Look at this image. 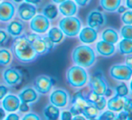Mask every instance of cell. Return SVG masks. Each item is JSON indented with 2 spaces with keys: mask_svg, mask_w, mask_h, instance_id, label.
Here are the masks:
<instances>
[{
  "mask_svg": "<svg viewBox=\"0 0 132 120\" xmlns=\"http://www.w3.org/2000/svg\"><path fill=\"white\" fill-rule=\"evenodd\" d=\"M12 49L17 60L24 63L32 62L37 57L36 53L26 36L19 35L15 37V41L13 42Z\"/></svg>",
  "mask_w": 132,
  "mask_h": 120,
  "instance_id": "obj_1",
  "label": "cell"
},
{
  "mask_svg": "<svg viewBox=\"0 0 132 120\" xmlns=\"http://www.w3.org/2000/svg\"><path fill=\"white\" fill-rule=\"evenodd\" d=\"M73 62L82 68H90L96 62V54L92 47L88 45L77 46L72 53Z\"/></svg>",
  "mask_w": 132,
  "mask_h": 120,
  "instance_id": "obj_2",
  "label": "cell"
},
{
  "mask_svg": "<svg viewBox=\"0 0 132 120\" xmlns=\"http://www.w3.org/2000/svg\"><path fill=\"white\" fill-rule=\"evenodd\" d=\"M66 80L71 87L81 89L87 84L89 80V75L85 68L78 65L72 66L66 72Z\"/></svg>",
  "mask_w": 132,
  "mask_h": 120,
  "instance_id": "obj_3",
  "label": "cell"
},
{
  "mask_svg": "<svg viewBox=\"0 0 132 120\" xmlns=\"http://www.w3.org/2000/svg\"><path fill=\"white\" fill-rule=\"evenodd\" d=\"M59 28L64 35L70 38L77 36L81 29V22L76 16H64L59 23Z\"/></svg>",
  "mask_w": 132,
  "mask_h": 120,
  "instance_id": "obj_4",
  "label": "cell"
},
{
  "mask_svg": "<svg viewBox=\"0 0 132 120\" xmlns=\"http://www.w3.org/2000/svg\"><path fill=\"white\" fill-rule=\"evenodd\" d=\"M110 76L114 80L128 81L132 76V69L126 64H114L110 69Z\"/></svg>",
  "mask_w": 132,
  "mask_h": 120,
  "instance_id": "obj_5",
  "label": "cell"
},
{
  "mask_svg": "<svg viewBox=\"0 0 132 120\" xmlns=\"http://www.w3.org/2000/svg\"><path fill=\"white\" fill-rule=\"evenodd\" d=\"M30 22V28L33 32L38 35L45 33L50 27V20L44 15H35Z\"/></svg>",
  "mask_w": 132,
  "mask_h": 120,
  "instance_id": "obj_6",
  "label": "cell"
},
{
  "mask_svg": "<svg viewBox=\"0 0 132 120\" xmlns=\"http://www.w3.org/2000/svg\"><path fill=\"white\" fill-rule=\"evenodd\" d=\"M89 81V85H90V90L92 92L96 93L98 95H101V96H105L107 90H108L109 87L107 84L106 80H105L104 77L101 74H94L92 77Z\"/></svg>",
  "mask_w": 132,
  "mask_h": 120,
  "instance_id": "obj_7",
  "label": "cell"
},
{
  "mask_svg": "<svg viewBox=\"0 0 132 120\" xmlns=\"http://www.w3.org/2000/svg\"><path fill=\"white\" fill-rule=\"evenodd\" d=\"M27 40L31 44L32 47L34 48L35 52L36 53L37 56L40 55H44L49 53L48 48L46 46L45 40H44V36H40L38 33H31V35L26 36Z\"/></svg>",
  "mask_w": 132,
  "mask_h": 120,
  "instance_id": "obj_8",
  "label": "cell"
},
{
  "mask_svg": "<svg viewBox=\"0 0 132 120\" xmlns=\"http://www.w3.org/2000/svg\"><path fill=\"white\" fill-rule=\"evenodd\" d=\"M53 86V79L47 75H40L34 80V88L38 92V94H47L50 92Z\"/></svg>",
  "mask_w": 132,
  "mask_h": 120,
  "instance_id": "obj_9",
  "label": "cell"
},
{
  "mask_svg": "<svg viewBox=\"0 0 132 120\" xmlns=\"http://www.w3.org/2000/svg\"><path fill=\"white\" fill-rule=\"evenodd\" d=\"M69 99H70L69 93L65 89H57L55 90H53L49 97L50 103L56 106L59 108L65 107L66 106L68 105Z\"/></svg>",
  "mask_w": 132,
  "mask_h": 120,
  "instance_id": "obj_10",
  "label": "cell"
},
{
  "mask_svg": "<svg viewBox=\"0 0 132 120\" xmlns=\"http://www.w3.org/2000/svg\"><path fill=\"white\" fill-rule=\"evenodd\" d=\"M87 24H88V26L97 30L106 24V17L101 12L98 10H93L88 15Z\"/></svg>",
  "mask_w": 132,
  "mask_h": 120,
  "instance_id": "obj_11",
  "label": "cell"
},
{
  "mask_svg": "<svg viewBox=\"0 0 132 120\" xmlns=\"http://www.w3.org/2000/svg\"><path fill=\"white\" fill-rule=\"evenodd\" d=\"M3 79L6 84L10 87L15 86L22 80V74L18 70L15 68H8L3 72Z\"/></svg>",
  "mask_w": 132,
  "mask_h": 120,
  "instance_id": "obj_12",
  "label": "cell"
},
{
  "mask_svg": "<svg viewBox=\"0 0 132 120\" xmlns=\"http://www.w3.org/2000/svg\"><path fill=\"white\" fill-rule=\"evenodd\" d=\"M18 15L22 20L30 21L35 15H36V6L33 4L24 2L22 3L18 6L17 10Z\"/></svg>",
  "mask_w": 132,
  "mask_h": 120,
  "instance_id": "obj_13",
  "label": "cell"
},
{
  "mask_svg": "<svg viewBox=\"0 0 132 120\" xmlns=\"http://www.w3.org/2000/svg\"><path fill=\"white\" fill-rule=\"evenodd\" d=\"M15 7L9 1H3L0 3V21L9 22L14 17Z\"/></svg>",
  "mask_w": 132,
  "mask_h": 120,
  "instance_id": "obj_14",
  "label": "cell"
},
{
  "mask_svg": "<svg viewBox=\"0 0 132 120\" xmlns=\"http://www.w3.org/2000/svg\"><path fill=\"white\" fill-rule=\"evenodd\" d=\"M78 35H79V40L82 44H93L98 39V33L96 29H93L90 26H87L83 29H81Z\"/></svg>",
  "mask_w": 132,
  "mask_h": 120,
  "instance_id": "obj_15",
  "label": "cell"
},
{
  "mask_svg": "<svg viewBox=\"0 0 132 120\" xmlns=\"http://www.w3.org/2000/svg\"><path fill=\"white\" fill-rule=\"evenodd\" d=\"M20 103V99L17 96L13 94H6L2 99V107L6 112H15L18 110Z\"/></svg>",
  "mask_w": 132,
  "mask_h": 120,
  "instance_id": "obj_16",
  "label": "cell"
},
{
  "mask_svg": "<svg viewBox=\"0 0 132 120\" xmlns=\"http://www.w3.org/2000/svg\"><path fill=\"white\" fill-rule=\"evenodd\" d=\"M58 11L64 16H73L77 14L78 6L72 0H65L59 4Z\"/></svg>",
  "mask_w": 132,
  "mask_h": 120,
  "instance_id": "obj_17",
  "label": "cell"
},
{
  "mask_svg": "<svg viewBox=\"0 0 132 120\" xmlns=\"http://www.w3.org/2000/svg\"><path fill=\"white\" fill-rule=\"evenodd\" d=\"M18 98L20 99V102L22 103H35L39 98L38 92L35 89V88L26 87L18 95Z\"/></svg>",
  "mask_w": 132,
  "mask_h": 120,
  "instance_id": "obj_18",
  "label": "cell"
},
{
  "mask_svg": "<svg viewBox=\"0 0 132 120\" xmlns=\"http://www.w3.org/2000/svg\"><path fill=\"white\" fill-rule=\"evenodd\" d=\"M86 100L88 102V104L95 107L98 110H103V109L106 107L107 100L105 98L104 96H101V95H98L96 93L90 91L88 95H87Z\"/></svg>",
  "mask_w": 132,
  "mask_h": 120,
  "instance_id": "obj_19",
  "label": "cell"
},
{
  "mask_svg": "<svg viewBox=\"0 0 132 120\" xmlns=\"http://www.w3.org/2000/svg\"><path fill=\"white\" fill-rule=\"evenodd\" d=\"M127 98H128V97L121 98V97L115 95V96L110 98L107 101L106 107H108V109L113 111V112H119L121 110H124L125 106H126Z\"/></svg>",
  "mask_w": 132,
  "mask_h": 120,
  "instance_id": "obj_20",
  "label": "cell"
},
{
  "mask_svg": "<svg viewBox=\"0 0 132 120\" xmlns=\"http://www.w3.org/2000/svg\"><path fill=\"white\" fill-rule=\"evenodd\" d=\"M96 52H97L101 56L110 57L115 53L116 47L114 44L101 40V41H100V42H98L97 44H96Z\"/></svg>",
  "mask_w": 132,
  "mask_h": 120,
  "instance_id": "obj_21",
  "label": "cell"
},
{
  "mask_svg": "<svg viewBox=\"0 0 132 120\" xmlns=\"http://www.w3.org/2000/svg\"><path fill=\"white\" fill-rule=\"evenodd\" d=\"M101 39L110 44H116L119 40V35L114 28H106L101 33Z\"/></svg>",
  "mask_w": 132,
  "mask_h": 120,
  "instance_id": "obj_22",
  "label": "cell"
},
{
  "mask_svg": "<svg viewBox=\"0 0 132 120\" xmlns=\"http://www.w3.org/2000/svg\"><path fill=\"white\" fill-rule=\"evenodd\" d=\"M43 114H44V116L45 119L56 120L60 117V109L56 106L50 104V105H47L44 108Z\"/></svg>",
  "mask_w": 132,
  "mask_h": 120,
  "instance_id": "obj_23",
  "label": "cell"
},
{
  "mask_svg": "<svg viewBox=\"0 0 132 120\" xmlns=\"http://www.w3.org/2000/svg\"><path fill=\"white\" fill-rule=\"evenodd\" d=\"M6 30H7V33L9 35L13 37H17L22 35L23 32H24V25L19 21L15 20L8 24Z\"/></svg>",
  "mask_w": 132,
  "mask_h": 120,
  "instance_id": "obj_24",
  "label": "cell"
},
{
  "mask_svg": "<svg viewBox=\"0 0 132 120\" xmlns=\"http://www.w3.org/2000/svg\"><path fill=\"white\" fill-rule=\"evenodd\" d=\"M122 0H100V6L108 13H114L121 5Z\"/></svg>",
  "mask_w": 132,
  "mask_h": 120,
  "instance_id": "obj_25",
  "label": "cell"
},
{
  "mask_svg": "<svg viewBox=\"0 0 132 120\" xmlns=\"http://www.w3.org/2000/svg\"><path fill=\"white\" fill-rule=\"evenodd\" d=\"M47 37L53 42L54 44H59L62 42L64 38V35L60 28L53 27L51 29H48Z\"/></svg>",
  "mask_w": 132,
  "mask_h": 120,
  "instance_id": "obj_26",
  "label": "cell"
},
{
  "mask_svg": "<svg viewBox=\"0 0 132 120\" xmlns=\"http://www.w3.org/2000/svg\"><path fill=\"white\" fill-rule=\"evenodd\" d=\"M81 114L84 116L85 119H89V120L97 119L100 115V110H98L93 106L88 104V105H86L81 109Z\"/></svg>",
  "mask_w": 132,
  "mask_h": 120,
  "instance_id": "obj_27",
  "label": "cell"
},
{
  "mask_svg": "<svg viewBox=\"0 0 132 120\" xmlns=\"http://www.w3.org/2000/svg\"><path fill=\"white\" fill-rule=\"evenodd\" d=\"M58 7L54 4H48L43 9V15L49 20H54L58 16Z\"/></svg>",
  "mask_w": 132,
  "mask_h": 120,
  "instance_id": "obj_28",
  "label": "cell"
},
{
  "mask_svg": "<svg viewBox=\"0 0 132 120\" xmlns=\"http://www.w3.org/2000/svg\"><path fill=\"white\" fill-rule=\"evenodd\" d=\"M119 51L120 54L128 55L132 53V40L130 39H124L119 42Z\"/></svg>",
  "mask_w": 132,
  "mask_h": 120,
  "instance_id": "obj_29",
  "label": "cell"
},
{
  "mask_svg": "<svg viewBox=\"0 0 132 120\" xmlns=\"http://www.w3.org/2000/svg\"><path fill=\"white\" fill-rule=\"evenodd\" d=\"M12 62V53L7 49H0V66H7Z\"/></svg>",
  "mask_w": 132,
  "mask_h": 120,
  "instance_id": "obj_30",
  "label": "cell"
},
{
  "mask_svg": "<svg viewBox=\"0 0 132 120\" xmlns=\"http://www.w3.org/2000/svg\"><path fill=\"white\" fill-rule=\"evenodd\" d=\"M115 92L116 96L121 97V98H125V97H128L129 90H128V87L124 81H121L119 84H118L115 88Z\"/></svg>",
  "mask_w": 132,
  "mask_h": 120,
  "instance_id": "obj_31",
  "label": "cell"
},
{
  "mask_svg": "<svg viewBox=\"0 0 132 120\" xmlns=\"http://www.w3.org/2000/svg\"><path fill=\"white\" fill-rule=\"evenodd\" d=\"M120 35L124 39L132 40V26L131 24H125L120 29Z\"/></svg>",
  "mask_w": 132,
  "mask_h": 120,
  "instance_id": "obj_32",
  "label": "cell"
},
{
  "mask_svg": "<svg viewBox=\"0 0 132 120\" xmlns=\"http://www.w3.org/2000/svg\"><path fill=\"white\" fill-rule=\"evenodd\" d=\"M121 21L124 24H132V12L131 9L126 10L121 14Z\"/></svg>",
  "mask_w": 132,
  "mask_h": 120,
  "instance_id": "obj_33",
  "label": "cell"
},
{
  "mask_svg": "<svg viewBox=\"0 0 132 120\" xmlns=\"http://www.w3.org/2000/svg\"><path fill=\"white\" fill-rule=\"evenodd\" d=\"M116 118V115H115V112L111 110H107L105 112H103L101 115H99L97 119H100V120H114Z\"/></svg>",
  "mask_w": 132,
  "mask_h": 120,
  "instance_id": "obj_34",
  "label": "cell"
},
{
  "mask_svg": "<svg viewBox=\"0 0 132 120\" xmlns=\"http://www.w3.org/2000/svg\"><path fill=\"white\" fill-rule=\"evenodd\" d=\"M9 41V35L4 30H0V45H5Z\"/></svg>",
  "mask_w": 132,
  "mask_h": 120,
  "instance_id": "obj_35",
  "label": "cell"
},
{
  "mask_svg": "<svg viewBox=\"0 0 132 120\" xmlns=\"http://www.w3.org/2000/svg\"><path fill=\"white\" fill-rule=\"evenodd\" d=\"M115 119H119V120H126V119H129V113L126 110H121L119 112L118 116H116Z\"/></svg>",
  "mask_w": 132,
  "mask_h": 120,
  "instance_id": "obj_36",
  "label": "cell"
},
{
  "mask_svg": "<svg viewBox=\"0 0 132 120\" xmlns=\"http://www.w3.org/2000/svg\"><path fill=\"white\" fill-rule=\"evenodd\" d=\"M23 120H39L40 117H39L38 115H36L35 113H27L22 118Z\"/></svg>",
  "mask_w": 132,
  "mask_h": 120,
  "instance_id": "obj_37",
  "label": "cell"
},
{
  "mask_svg": "<svg viewBox=\"0 0 132 120\" xmlns=\"http://www.w3.org/2000/svg\"><path fill=\"white\" fill-rule=\"evenodd\" d=\"M61 119L62 120H71L72 119V114L71 113V111H63L61 114Z\"/></svg>",
  "mask_w": 132,
  "mask_h": 120,
  "instance_id": "obj_38",
  "label": "cell"
},
{
  "mask_svg": "<svg viewBox=\"0 0 132 120\" xmlns=\"http://www.w3.org/2000/svg\"><path fill=\"white\" fill-rule=\"evenodd\" d=\"M18 110L20 111L21 113H27L28 111L30 110V107L27 103H22V102H21L20 105H19Z\"/></svg>",
  "mask_w": 132,
  "mask_h": 120,
  "instance_id": "obj_39",
  "label": "cell"
},
{
  "mask_svg": "<svg viewBox=\"0 0 132 120\" xmlns=\"http://www.w3.org/2000/svg\"><path fill=\"white\" fill-rule=\"evenodd\" d=\"M8 92V89L4 85H0V100H2Z\"/></svg>",
  "mask_w": 132,
  "mask_h": 120,
  "instance_id": "obj_40",
  "label": "cell"
},
{
  "mask_svg": "<svg viewBox=\"0 0 132 120\" xmlns=\"http://www.w3.org/2000/svg\"><path fill=\"white\" fill-rule=\"evenodd\" d=\"M74 2L76 3L77 6H81V7H84L87 5L90 4V0H74Z\"/></svg>",
  "mask_w": 132,
  "mask_h": 120,
  "instance_id": "obj_41",
  "label": "cell"
},
{
  "mask_svg": "<svg viewBox=\"0 0 132 120\" xmlns=\"http://www.w3.org/2000/svg\"><path fill=\"white\" fill-rule=\"evenodd\" d=\"M6 120H19L20 117L17 114H15L14 112H10V114L8 115L6 117H5Z\"/></svg>",
  "mask_w": 132,
  "mask_h": 120,
  "instance_id": "obj_42",
  "label": "cell"
},
{
  "mask_svg": "<svg viewBox=\"0 0 132 120\" xmlns=\"http://www.w3.org/2000/svg\"><path fill=\"white\" fill-rule=\"evenodd\" d=\"M131 61H132V56H131V54H128V57L126 58V62H125V64H126V65H128V67L131 68V66H132Z\"/></svg>",
  "mask_w": 132,
  "mask_h": 120,
  "instance_id": "obj_43",
  "label": "cell"
},
{
  "mask_svg": "<svg viewBox=\"0 0 132 120\" xmlns=\"http://www.w3.org/2000/svg\"><path fill=\"white\" fill-rule=\"evenodd\" d=\"M5 117H6V112L3 107H0V120L5 119Z\"/></svg>",
  "mask_w": 132,
  "mask_h": 120,
  "instance_id": "obj_44",
  "label": "cell"
},
{
  "mask_svg": "<svg viewBox=\"0 0 132 120\" xmlns=\"http://www.w3.org/2000/svg\"><path fill=\"white\" fill-rule=\"evenodd\" d=\"M126 10H127V8L125 7V6H121V5H120V6L118 7L117 11H118V13H119V14H122V13H124Z\"/></svg>",
  "mask_w": 132,
  "mask_h": 120,
  "instance_id": "obj_45",
  "label": "cell"
},
{
  "mask_svg": "<svg viewBox=\"0 0 132 120\" xmlns=\"http://www.w3.org/2000/svg\"><path fill=\"white\" fill-rule=\"evenodd\" d=\"M126 6L128 9H132V0H126Z\"/></svg>",
  "mask_w": 132,
  "mask_h": 120,
  "instance_id": "obj_46",
  "label": "cell"
},
{
  "mask_svg": "<svg viewBox=\"0 0 132 120\" xmlns=\"http://www.w3.org/2000/svg\"><path fill=\"white\" fill-rule=\"evenodd\" d=\"M26 2L30 3V4H33V5H36L40 2V0H24Z\"/></svg>",
  "mask_w": 132,
  "mask_h": 120,
  "instance_id": "obj_47",
  "label": "cell"
},
{
  "mask_svg": "<svg viewBox=\"0 0 132 120\" xmlns=\"http://www.w3.org/2000/svg\"><path fill=\"white\" fill-rule=\"evenodd\" d=\"M53 1L55 4H61V3H62L63 1H65V0H53Z\"/></svg>",
  "mask_w": 132,
  "mask_h": 120,
  "instance_id": "obj_48",
  "label": "cell"
},
{
  "mask_svg": "<svg viewBox=\"0 0 132 120\" xmlns=\"http://www.w3.org/2000/svg\"><path fill=\"white\" fill-rule=\"evenodd\" d=\"M14 2H15V3H21L23 1V0H13Z\"/></svg>",
  "mask_w": 132,
  "mask_h": 120,
  "instance_id": "obj_49",
  "label": "cell"
},
{
  "mask_svg": "<svg viewBox=\"0 0 132 120\" xmlns=\"http://www.w3.org/2000/svg\"><path fill=\"white\" fill-rule=\"evenodd\" d=\"M0 1H1V0H0Z\"/></svg>",
  "mask_w": 132,
  "mask_h": 120,
  "instance_id": "obj_50",
  "label": "cell"
}]
</instances>
